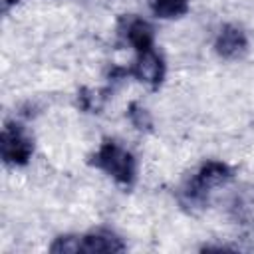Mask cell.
Wrapping results in <instances>:
<instances>
[{"instance_id":"6da1fadb","label":"cell","mask_w":254,"mask_h":254,"mask_svg":"<svg viewBox=\"0 0 254 254\" xmlns=\"http://www.w3.org/2000/svg\"><path fill=\"white\" fill-rule=\"evenodd\" d=\"M91 165L103 171L121 187H133L137 181V159L115 141H103L91 155Z\"/></svg>"},{"instance_id":"7a4b0ae2","label":"cell","mask_w":254,"mask_h":254,"mask_svg":"<svg viewBox=\"0 0 254 254\" xmlns=\"http://www.w3.org/2000/svg\"><path fill=\"white\" fill-rule=\"evenodd\" d=\"M234 177V171L222 163V161H206L198 167V171L192 175V179H189L185 190H183V196H185V202L187 204H192V206H200L204 204V200L208 198L210 190L228 183L230 179Z\"/></svg>"},{"instance_id":"3957f363","label":"cell","mask_w":254,"mask_h":254,"mask_svg":"<svg viewBox=\"0 0 254 254\" xmlns=\"http://www.w3.org/2000/svg\"><path fill=\"white\" fill-rule=\"evenodd\" d=\"M34 155V139L24 125L8 121L0 133V157L8 167H24Z\"/></svg>"},{"instance_id":"277c9868","label":"cell","mask_w":254,"mask_h":254,"mask_svg":"<svg viewBox=\"0 0 254 254\" xmlns=\"http://www.w3.org/2000/svg\"><path fill=\"white\" fill-rule=\"evenodd\" d=\"M127 71L135 79H139V81L151 85L153 89H157L165 79L167 65H165L163 56L155 48H151V50H145V52H137L135 62L131 64V67Z\"/></svg>"},{"instance_id":"5b68a950","label":"cell","mask_w":254,"mask_h":254,"mask_svg":"<svg viewBox=\"0 0 254 254\" xmlns=\"http://www.w3.org/2000/svg\"><path fill=\"white\" fill-rule=\"evenodd\" d=\"M119 34L125 38V42L137 52H145L155 48V32L153 26L139 18V16H123L119 22Z\"/></svg>"},{"instance_id":"8992f818","label":"cell","mask_w":254,"mask_h":254,"mask_svg":"<svg viewBox=\"0 0 254 254\" xmlns=\"http://www.w3.org/2000/svg\"><path fill=\"white\" fill-rule=\"evenodd\" d=\"M214 50L222 60H238L248 50L246 34L238 26L226 24L220 28V32L214 40Z\"/></svg>"},{"instance_id":"52a82bcc","label":"cell","mask_w":254,"mask_h":254,"mask_svg":"<svg viewBox=\"0 0 254 254\" xmlns=\"http://www.w3.org/2000/svg\"><path fill=\"white\" fill-rule=\"evenodd\" d=\"M127 246L125 242L109 232V230H93L87 234L77 236V252H87V254H99V252H123Z\"/></svg>"},{"instance_id":"ba28073f","label":"cell","mask_w":254,"mask_h":254,"mask_svg":"<svg viewBox=\"0 0 254 254\" xmlns=\"http://www.w3.org/2000/svg\"><path fill=\"white\" fill-rule=\"evenodd\" d=\"M149 8L161 20H177L189 12V0H149Z\"/></svg>"},{"instance_id":"9c48e42d","label":"cell","mask_w":254,"mask_h":254,"mask_svg":"<svg viewBox=\"0 0 254 254\" xmlns=\"http://www.w3.org/2000/svg\"><path fill=\"white\" fill-rule=\"evenodd\" d=\"M129 119L133 121V125H135L137 129H149V127H151L149 113H147L143 107H139L137 103H131V105H129Z\"/></svg>"},{"instance_id":"30bf717a","label":"cell","mask_w":254,"mask_h":254,"mask_svg":"<svg viewBox=\"0 0 254 254\" xmlns=\"http://www.w3.org/2000/svg\"><path fill=\"white\" fill-rule=\"evenodd\" d=\"M18 0H2V6H4V12L6 10H10V6H14Z\"/></svg>"}]
</instances>
